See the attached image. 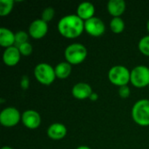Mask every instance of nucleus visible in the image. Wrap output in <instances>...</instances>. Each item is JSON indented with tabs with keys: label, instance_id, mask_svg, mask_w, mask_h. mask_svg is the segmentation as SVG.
Instances as JSON below:
<instances>
[{
	"label": "nucleus",
	"instance_id": "6ab92c4d",
	"mask_svg": "<svg viewBox=\"0 0 149 149\" xmlns=\"http://www.w3.org/2000/svg\"><path fill=\"white\" fill-rule=\"evenodd\" d=\"M14 1L12 0H1L0 1V16L5 17L10 13L13 9Z\"/></svg>",
	"mask_w": 149,
	"mask_h": 149
},
{
	"label": "nucleus",
	"instance_id": "f8f14e48",
	"mask_svg": "<svg viewBox=\"0 0 149 149\" xmlns=\"http://www.w3.org/2000/svg\"><path fill=\"white\" fill-rule=\"evenodd\" d=\"M93 93V92L91 86L89 84L84 83V82H79V83L75 84L72 89V96L75 99L80 100L89 99Z\"/></svg>",
	"mask_w": 149,
	"mask_h": 149
},
{
	"label": "nucleus",
	"instance_id": "c85d7f7f",
	"mask_svg": "<svg viewBox=\"0 0 149 149\" xmlns=\"http://www.w3.org/2000/svg\"><path fill=\"white\" fill-rule=\"evenodd\" d=\"M147 30H148V31L149 32V20L148 21V23H147Z\"/></svg>",
	"mask_w": 149,
	"mask_h": 149
},
{
	"label": "nucleus",
	"instance_id": "b1692460",
	"mask_svg": "<svg viewBox=\"0 0 149 149\" xmlns=\"http://www.w3.org/2000/svg\"><path fill=\"white\" fill-rule=\"evenodd\" d=\"M130 88L127 86L119 87V95L122 99H127L130 96Z\"/></svg>",
	"mask_w": 149,
	"mask_h": 149
},
{
	"label": "nucleus",
	"instance_id": "cd10ccee",
	"mask_svg": "<svg viewBox=\"0 0 149 149\" xmlns=\"http://www.w3.org/2000/svg\"><path fill=\"white\" fill-rule=\"evenodd\" d=\"M1 149H13L11 147H9V146H4V147H3Z\"/></svg>",
	"mask_w": 149,
	"mask_h": 149
},
{
	"label": "nucleus",
	"instance_id": "f257e3e1",
	"mask_svg": "<svg viewBox=\"0 0 149 149\" xmlns=\"http://www.w3.org/2000/svg\"><path fill=\"white\" fill-rule=\"evenodd\" d=\"M58 30L64 38L73 39L83 33L85 30V21L79 17L77 14L66 15L59 19Z\"/></svg>",
	"mask_w": 149,
	"mask_h": 149
},
{
	"label": "nucleus",
	"instance_id": "a211bd4d",
	"mask_svg": "<svg viewBox=\"0 0 149 149\" xmlns=\"http://www.w3.org/2000/svg\"><path fill=\"white\" fill-rule=\"evenodd\" d=\"M110 29L114 33H121L125 29V22L121 17H113L110 22Z\"/></svg>",
	"mask_w": 149,
	"mask_h": 149
},
{
	"label": "nucleus",
	"instance_id": "4468645a",
	"mask_svg": "<svg viewBox=\"0 0 149 149\" xmlns=\"http://www.w3.org/2000/svg\"><path fill=\"white\" fill-rule=\"evenodd\" d=\"M95 7L90 2H83L77 7V16L83 21H86L94 17Z\"/></svg>",
	"mask_w": 149,
	"mask_h": 149
},
{
	"label": "nucleus",
	"instance_id": "aec40b11",
	"mask_svg": "<svg viewBox=\"0 0 149 149\" xmlns=\"http://www.w3.org/2000/svg\"><path fill=\"white\" fill-rule=\"evenodd\" d=\"M138 48L142 54L149 57V35L141 38L138 44Z\"/></svg>",
	"mask_w": 149,
	"mask_h": 149
},
{
	"label": "nucleus",
	"instance_id": "f03ea898",
	"mask_svg": "<svg viewBox=\"0 0 149 149\" xmlns=\"http://www.w3.org/2000/svg\"><path fill=\"white\" fill-rule=\"evenodd\" d=\"M87 57L86 47L79 43L69 45L65 50V58L71 65H79L85 61Z\"/></svg>",
	"mask_w": 149,
	"mask_h": 149
},
{
	"label": "nucleus",
	"instance_id": "ddd939ff",
	"mask_svg": "<svg viewBox=\"0 0 149 149\" xmlns=\"http://www.w3.org/2000/svg\"><path fill=\"white\" fill-rule=\"evenodd\" d=\"M67 128L62 123H52L47 128V135L53 141H59L65 137Z\"/></svg>",
	"mask_w": 149,
	"mask_h": 149
},
{
	"label": "nucleus",
	"instance_id": "4be33fe9",
	"mask_svg": "<svg viewBox=\"0 0 149 149\" xmlns=\"http://www.w3.org/2000/svg\"><path fill=\"white\" fill-rule=\"evenodd\" d=\"M55 15V10L52 7H47L41 12V19L46 23H49L52 20Z\"/></svg>",
	"mask_w": 149,
	"mask_h": 149
},
{
	"label": "nucleus",
	"instance_id": "c756f323",
	"mask_svg": "<svg viewBox=\"0 0 149 149\" xmlns=\"http://www.w3.org/2000/svg\"><path fill=\"white\" fill-rule=\"evenodd\" d=\"M148 88H149V86H148Z\"/></svg>",
	"mask_w": 149,
	"mask_h": 149
},
{
	"label": "nucleus",
	"instance_id": "9d476101",
	"mask_svg": "<svg viewBox=\"0 0 149 149\" xmlns=\"http://www.w3.org/2000/svg\"><path fill=\"white\" fill-rule=\"evenodd\" d=\"M21 120L24 126L29 129H37L41 124V116L35 110H25L22 113Z\"/></svg>",
	"mask_w": 149,
	"mask_h": 149
},
{
	"label": "nucleus",
	"instance_id": "f3484780",
	"mask_svg": "<svg viewBox=\"0 0 149 149\" xmlns=\"http://www.w3.org/2000/svg\"><path fill=\"white\" fill-rule=\"evenodd\" d=\"M54 70L56 78L59 79H67L72 72V65L69 64L67 61H63L58 63L54 67Z\"/></svg>",
	"mask_w": 149,
	"mask_h": 149
},
{
	"label": "nucleus",
	"instance_id": "1a4fd4ad",
	"mask_svg": "<svg viewBox=\"0 0 149 149\" xmlns=\"http://www.w3.org/2000/svg\"><path fill=\"white\" fill-rule=\"evenodd\" d=\"M48 32V23L45 22L41 18L35 19L29 26L28 33L35 39H40L44 38Z\"/></svg>",
	"mask_w": 149,
	"mask_h": 149
},
{
	"label": "nucleus",
	"instance_id": "6e6552de",
	"mask_svg": "<svg viewBox=\"0 0 149 149\" xmlns=\"http://www.w3.org/2000/svg\"><path fill=\"white\" fill-rule=\"evenodd\" d=\"M85 31L92 37H100L106 31L104 22L96 17L85 21Z\"/></svg>",
	"mask_w": 149,
	"mask_h": 149
},
{
	"label": "nucleus",
	"instance_id": "20e7f679",
	"mask_svg": "<svg viewBox=\"0 0 149 149\" xmlns=\"http://www.w3.org/2000/svg\"><path fill=\"white\" fill-rule=\"evenodd\" d=\"M131 71L124 65H114L108 71L109 81L116 86H127L130 82Z\"/></svg>",
	"mask_w": 149,
	"mask_h": 149
},
{
	"label": "nucleus",
	"instance_id": "bb28decb",
	"mask_svg": "<svg viewBox=\"0 0 149 149\" xmlns=\"http://www.w3.org/2000/svg\"><path fill=\"white\" fill-rule=\"evenodd\" d=\"M76 149H91V148H89L87 146H79V147H78Z\"/></svg>",
	"mask_w": 149,
	"mask_h": 149
},
{
	"label": "nucleus",
	"instance_id": "393cba45",
	"mask_svg": "<svg viewBox=\"0 0 149 149\" xmlns=\"http://www.w3.org/2000/svg\"><path fill=\"white\" fill-rule=\"evenodd\" d=\"M29 85H30V79H29V78L27 76L24 75L22 77L21 80H20V86L24 90H25V89H27L29 87Z\"/></svg>",
	"mask_w": 149,
	"mask_h": 149
},
{
	"label": "nucleus",
	"instance_id": "412c9836",
	"mask_svg": "<svg viewBox=\"0 0 149 149\" xmlns=\"http://www.w3.org/2000/svg\"><path fill=\"white\" fill-rule=\"evenodd\" d=\"M29 33H27L24 31H19L15 33V45L16 46H18L24 43L28 42Z\"/></svg>",
	"mask_w": 149,
	"mask_h": 149
},
{
	"label": "nucleus",
	"instance_id": "dca6fc26",
	"mask_svg": "<svg viewBox=\"0 0 149 149\" xmlns=\"http://www.w3.org/2000/svg\"><path fill=\"white\" fill-rule=\"evenodd\" d=\"M15 44V34L8 28H0V45L5 48L13 46Z\"/></svg>",
	"mask_w": 149,
	"mask_h": 149
},
{
	"label": "nucleus",
	"instance_id": "9b49d317",
	"mask_svg": "<svg viewBox=\"0 0 149 149\" xmlns=\"http://www.w3.org/2000/svg\"><path fill=\"white\" fill-rule=\"evenodd\" d=\"M21 58V53L16 45L8 47L3 53V61L8 66H15Z\"/></svg>",
	"mask_w": 149,
	"mask_h": 149
},
{
	"label": "nucleus",
	"instance_id": "5701e85b",
	"mask_svg": "<svg viewBox=\"0 0 149 149\" xmlns=\"http://www.w3.org/2000/svg\"><path fill=\"white\" fill-rule=\"evenodd\" d=\"M17 47L18 48L22 56H29L32 52V45L29 42L24 43V44L17 46Z\"/></svg>",
	"mask_w": 149,
	"mask_h": 149
},
{
	"label": "nucleus",
	"instance_id": "7ed1b4c3",
	"mask_svg": "<svg viewBox=\"0 0 149 149\" xmlns=\"http://www.w3.org/2000/svg\"><path fill=\"white\" fill-rule=\"evenodd\" d=\"M132 118L134 121L141 126H149V100H140L132 107Z\"/></svg>",
	"mask_w": 149,
	"mask_h": 149
},
{
	"label": "nucleus",
	"instance_id": "a878e982",
	"mask_svg": "<svg viewBox=\"0 0 149 149\" xmlns=\"http://www.w3.org/2000/svg\"><path fill=\"white\" fill-rule=\"evenodd\" d=\"M98 98H99V95L96 93H93L92 94H91V96H90V100H93V101H96L97 100H98Z\"/></svg>",
	"mask_w": 149,
	"mask_h": 149
},
{
	"label": "nucleus",
	"instance_id": "423d86ee",
	"mask_svg": "<svg viewBox=\"0 0 149 149\" xmlns=\"http://www.w3.org/2000/svg\"><path fill=\"white\" fill-rule=\"evenodd\" d=\"M130 82L137 88L149 86V68L146 65H137L131 71Z\"/></svg>",
	"mask_w": 149,
	"mask_h": 149
},
{
	"label": "nucleus",
	"instance_id": "0eeeda50",
	"mask_svg": "<svg viewBox=\"0 0 149 149\" xmlns=\"http://www.w3.org/2000/svg\"><path fill=\"white\" fill-rule=\"evenodd\" d=\"M21 118L20 112L13 107H5L0 113V123L5 127H15L21 120Z\"/></svg>",
	"mask_w": 149,
	"mask_h": 149
},
{
	"label": "nucleus",
	"instance_id": "39448f33",
	"mask_svg": "<svg viewBox=\"0 0 149 149\" xmlns=\"http://www.w3.org/2000/svg\"><path fill=\"white\" fill-rule=\"evenodd\" d=\"M34 76L42 85L50 86L56 79L54 68L47 63H39L34 68Z\"/></svg>",
	"mask_w": 149,
	"mask_h": 149
},
{
	"label": "nucleus",
	"instance_id": "2eb2a0df",
	"mask_svg": "<svg viewBox=\"0 0 149 149\" xmlns=\"http://www.w3.org/2000/svg\"><path fill=\"white\" fill-rule=\"evenodd\" d=\"M126 2L124 0H110L107 3V10L113 17H120L126 10Z\"/></svg>",
	"mask_w": 149,
	"mask_h": 149
}]
</instances>
